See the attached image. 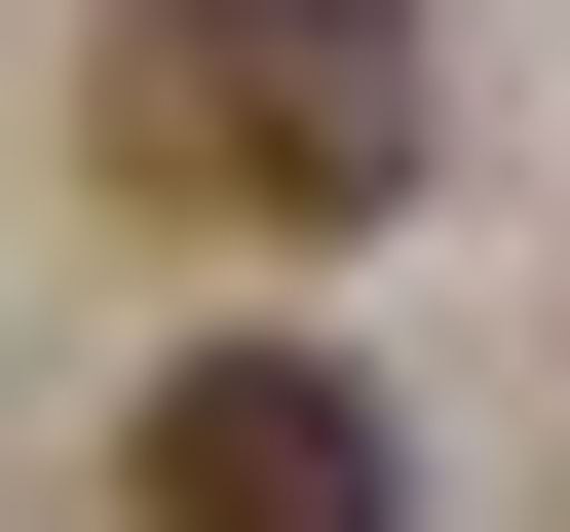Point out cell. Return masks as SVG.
Instances as JSON below:
<instances>
[{"instance_id":"6da1fadb","label":"cell","mask_w":570,"mask_h":532,"mask_svg":"<svg viewBox=\"0 0 570 532\" xmlns=\"http://www.w3.org/2000/svg\"><path fill=\"white\" fill-rule=\"evenodd\" d=\"M77 115H115L153 228H381L456 77H419V0H115V77H77Z\"/></svg>"},{"instance_id":"7a4b0ae2","label":"cell","mask_w":570,"mask_h":532,"mask_svg":"<svg viewBox=\"0 0 570 532\" xmlns=\"http://www.w3.org/2000/svg\"><path fill=\"white\" fill-rule=\"evenodd\" d=\"M115 494H153V532H419V418H381L343 343H190V381L115 418Z\"/></svg>"}]
</instances>
